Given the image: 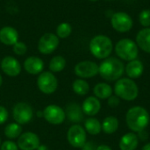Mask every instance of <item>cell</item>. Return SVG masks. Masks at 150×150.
Listing matches in <instances>:
<instances>
[{
    "label": "cell",
    "instance_id": "cell-31",
    "mask_svg": "<svg viewBox=\"0 0 150 150\" xmlns=\"http://www.w3.org/2000/svg\"><path fill=\"white\" fill-rule=\"evenodd\" d=\"M18 145L11 141H5L0 146V150H18Z\"/></svg>",
    "mask_w": 150,
    "mask_h": 150
},
{
    "label": "cell",
    "instance_id": "cell-41",
    "mask_svg": "<svg viewBox=\"0 0 150 150\" xmlns=\"http://www.w3.org/2000/svg\"><path fill=\"white\" fill-rule=\"evenodd\" d=\"M1 144H2V143H1V138H0V146H1Z\"/></svg>",
    "mask_w": 150,
    "mask_h": 150
},
{
    "label": "cell",
    "instance_id": "cell-17",
    "mask_svg": "<svg viewBox=\"0 0 150 150\" xmlns=\"http://www.w3.org/2000/svg\"><path fill=\"white\" fill-rule=\"evenodd\" d=\"M100 108H101V103L98 100V98L96 97L87 98L82 105L83 112L88 116L96 115L100 111Z\"/></svg>",
    "mask_w": 150,
    "mask_h": 150
},
{
    "label": "cell",
    "instance_id": "cell-14",
    "mask_svg": "<svg viewBox=\"0 0 150 150\" xmlns=\"http://www.w3.org/2000/svg\"><path fill=\"white\" fill-rule=\"evenodd\" d=\"M0 66L3 72L11 77L18 76L21 72V65L13 56H5L1 61Z\"/></svg>",
    "mask_w": 150,
    "mask_h": 150
},
{
    "label": "cell",
    "instance_id": "cell-21",
    "mask_svg": "<svg viewBox=\"0 0 150 150\" xmlns=\"http://www.w3.org/2000/svg\"><path fill=\"white\" fill-rule=\"evenodd\" d=\"M139 139L134 133H127L120 141V150H135L138 147Z\"/></svg>",
    "mask_w": 150,
    "mask_h": 150
},
{
    "label": "cell",
    "instance_id": "cell-18",
    "mask_svg": "<svg viewBox=\"0 0 150 150\" xmlns=\"http://www.w3.org/2000/svg\"><path fill=\"white\" fill-rule=\"evenodd\" d=\"M66 117L73 123H79L83 119V112L82 107L76 103H69L65 109Z\"/></svg>",
    "mask_w": 150,
    "mask_h": 150
},
{
    "label": "cell",
    "instance_id": "cell-8",
    "mask_svg": "<svg viewBox=\"0 0 150 150\" xmlns=\"http://www.w3.org/2000/svg\"><path fill=\"white\" fill-rule=\"evenodd\" d=\"M67 139L72 147L82 149L86 143V131L82 126L75 124L69 128L67 133Z\"/></svg>",
    "mask_w": 150,
    "mask_h": 150
},
{
    "label": "cell",
    "instance_id": "cell-3",
    "mask_svg": "<svg viewBox=\"0 0 150 150\" xmlns=\"http://www.w3.org/2000/svg\"><path fill=\"white\" fill-rule=\"evenodd\" d=\"M90 51L98 59H106L112 54L113 45L112 40L105 35H97L90 41Z\"/></svg>",
    "mask_w": 150,
    "mask_h": 150
},
{
    "label": "cell",
    "instance_id": "cell-34",
    "mask_svg": "<svg viewBox=\"0 0 150 150\" xmlns=\"http://www.w3.org/2000/svg\"><path fill=\"white\" fill-rule=\"evenodd\" d=\"M82 149L83 150H96L97 148L95 147V145L92 142H86Z\"/></svg>",
    "mask_w": 150,
    "mask_h": 150
},
{
    "label": "cell",
    "instance_id": "cell-28",
    "mask_svg": "<svg viewBox=\"0 0 150 150\" xmlns=\"http://www.w3.org/2000/svg\"><path fill=\"white\" fill-rule=\"evenodd\" d=\"M72 33V26L70 24L67 22L61 23L57 27H56V35L58 38L61 39H65L68 38Z\"/></svg>",
    "mask_w": 150,
    "mask_h": 150
},
{
    "label": "cell",
    "instance_id": "cell-4",
    "mask_svg": "<svg viewBox=\"0 0 150 150\" xmlns=\"http://www.w3.org/2000/svg\"><path fill=\"white\" fill-rule=\"evenodd\" d=\"M114 92L118 98L132 101L138 97L139 89L135 82L130 78H120L114 85Z\"/></svg>",
    "mask_w": 150,
    "mask_h": 150
},
{
    "label": "cell",
    "instance_id": "cell-38",
    "mask_svg": "<svg viewBox=\"0 0 150 150\" xmlns=\"http://www.w3.org/2000/svg\"><path fill=\"white\" fill-rule=\"evenodd\" d=\"M142 150H150V142L149 143L145 144V145L142 147Z\"/></svg>",
    "mask_w": 150,
    "mask_h": 150
},
{
    "label": "cell",
    "instance_id": "cell-26",
    "mask_svg": "<svg viewBox=\"0 0 150 150\" xmlns=\"http://www.w3.org/2000/svg\"><path fill=\"white\" fill-rule=\"evenodd\" d=\"M66 66V60L62 55H55L54 56L51 61L49 62V69L51 72L58 73L62 71Z\"/></svg>",
    "mask_w": 150,
    "mask_h": 150
},
{
    "label": "cell",
    "instance_id": "cell-1",
    "mask_svg": "<svg viewBox=\"0 0 150 150\" xmlns=\"http://www.w3.org/2000/svg\"><path fill=\"white\" fill-rule=\"evenodd\" d=\"M98 74L106 81L119 80L125 70L123 62L115 57H108L105 59L98 66Z\"/></svg>",
    "mask_w": 150,
    "mask_h": 150
},
{
    "label": "cell",
    "instance_id": "cell-19",
    "mask_svg": "<svg viewBox=\"0 0 150 150\" xmlns=\"http://www.w3.org/2000/svg\"><path fill=\"white\" fill-rule=\"evenodd\" d=\"M144 71L143 63L140 60H133L126 66V73L130 79H135L140 77Z\"/></svg>",
    "mask_w": 150,
    "mask_h": 150
},
{
    "label": "cell",
    "instance_id": "cell-7",
    "mask_svg": "<svg viewBox=\"0 0 150 150\" xmlns=\"http://www.w3.org/2000/svg\"><path fill=\"white\" fill-rule=\"evenodd\" d=\"M12 117L19 125L28 124L33 117V107L25 102L17 103L12 109Z\"/></svg>",
    "mask_w": 150,
    "mask_h": 150
},
{
    "label": "cell",
    "instance_id": "cell-20",
    "mask_svg": "<svg viewBox=\"0 0 150 150\" xmlns=\"http://www.w3.org/2000/svg\"><path fill=\"white\" fill-rule=\"evenodd\" d=\"M136 44L142 50L150 54V28H143L137 33Z\"/></svg>",
    "mask_w": 150,
    "mask_h": 150
},
{
    "label": "cell",
    "instance_id": "cell-11",
    "mask_svg": "<svg viewBox=\"0 0 150 150\" xmlns=\"http://www.w3.org/2000/svg\"><path fill=\"white\" fill-rule=\"evenodd\" d=\"M59 42V38L56 34L47 33L40 38L38 42V49L40 54H49L58 47Z\"/></svg>",
    "mask_w": 150,
    "mask_h": 150
},
{
    "label": "cell",
    "instance_id": "cell-9",
    "mask_svg": "<svg viewBox=\"0 0 150 150\" xmlns=\"http://www.w3.org/2000/svg\"><path fill=\"white\" fill-rule=\"evenodd\" d=\"M111 24L114 30L120 33H127L130 31L133 27L134 22L130 15L124 11L115 12L112 18Z\"/></svg>",
    "mask_w": 150,
    "mask_h": 150
},
{
    "label": "cell",
    "instance_id": "cell-36",
    "mask_svg": "<svg viewBox=\"0 0 150 150\" xmlns=\"http://www.w3.org/2000/svg\"><path fill=\"white\" fill-rule=\"evenodd\" d=\"M96 150H112V149L109 146H106V145H100L96 149Z\"/></svg>",
    "mask_w": 150,
    "mask_h": 150
},
{
    "label": "cell",
    "instance_id": "cell-6",
    "mask_svg": "<svg viewBox=\"0 0 150 150\" xmlns=\"http://www.w3.org/2000/svg\"><path fill=\"white\" fill-rule=\"evenodd\" d=\"M37 85L42 93L50 95L57 90L58 80L52 72L43 71L39 75L37 78Z\"/></svg>",
    "mask_w": 150,
    "mask_h": 150
},
{
    "label": "cell",
    "instance_id": "cell-33",
    "mask_svg": "<svg viewBox=\"0 0 150 150\" xmlns=\"http://www.w3.org/2000/svg\"><path fill=\"white\" fill-rule=\"evenodd\" d=\"M120 104V98L118 97H113L111 96L108 99V105L112 108H115L119 105Z\"/></svg>",
    "mask_w": 150,
    "mask_h": 150
},
{
    "label": "cell",
    "instance_id": "cell-23",
    "mask_svg": "<svg viewBox=\"0 0 150 150\" xmlns=\"http://www.w3.org/2000/svg\"><path fill=\"white\" fill-rule=\"evenodd\" d=\"M119 127V120L114 116H108L106 117L102 123V130L107 134H112L118 130Z\"/></svg>",
    "mask_w": 150,
    "mask_h": 150
},
{
    "label": "cell",
    "instance_id": "cell-5",
    "mask_svg": "<svg viewBox=\"0 0 150 150\" xmlns=\"http://www.w3.org/2000/svg\"><path fill=\"white\" fill-rule=\"evenodd\" d=\"M115 53L122 60L131 62L135 60L139 54V47L130 39H121L115 45Z\"/></svg>",
    "mask_w": 150,
    "mask_h": 150
},
{
    "label": "cell",
    "instance_id": "cell-2",
    "mask_svg": "<svg viewBox=\"0 0 150 150\" xmlns=\"http://www.w3.org/2000/svg\"><path fill=\"white\" fill-rule=\"evenodd\" d=\"M150 120L149 113L142 106H134L130 108L126 116L127 127L133 131L139 133L148 127Z\"/></svg>",
    "mask_w": 150,
    "mask_h": 150
},
{
    "label": "cell",
    "instance_id": "cell-29",
    "mask_svg": "<svg viewBox=\"0 0 150 150\" xmlns=\"http://www.w3.org/2000/svg\"><path fill=\"white\" fill-rule=\"evenodd\" d=\"M139 21L144 27L150 26V10H143L139 14Z\"/></svg>",
    "mask_w": 150,
    "mask_h": 150
},
{
    "label": "cell",
    "instance_id": "cell-27",
    "mask_svg": "<svg viewBox=\"0 0 150 150\" xmlns=\"http://www.w3.org/2000/svg\"><path fill=\"white\" fill-rule=\"evenodd\" d=\"M72 89L76 94H77L79 96H84L89 92L90 85L85 80L80 78V79H76L73 82Z\"/></svg>",
    "mask_w": 150,
    "mask_h": 150
},
{
    "label": "cell",
    "instance_id": "cell-13",
    "mask_svg": "<svg viewBox=\"0 0 150 150\" xmlns=\"http://www.w3.org/2000/svg\"><path fill=\"white\" fill-rule=\"evenodd\" d=\"M17 145L21 150H36L40 145V140L36 134L26 132L21 134L18 138Z\"/></svg>",
    "mask_w": 150,
    "mask_h": 150
},
{
    "label": "cell",
    "instance_id": "cell-15",
    "mask_svg": "<svg viewBox=\"0 0 150 150\" xmlns=\"http://www.w3.org/2000/svg\"><path fill=\"white\" fill-rule=\"evenodd\" d=\"M25 70L31 75H40L44 69V62L37 56H29L24 62Z\"/></svg>",
    "mask_w": 150,
    "mask_h": 150
},
{
    "label": "cell",
    "instance_id": "cell-10",
    "mask_svg": "<svg viewBox=\"0 0 150 150\" xmlns=\"http://www.w3.org/2000/svg\"><path fill=\"white\" fill-rule=\"evenodd\" d=\"M43 118L52 125H61L66 119L65 111L59 105H49L43 110Z\"/></svg>",
    "mask_w": 150,
    "mask_h": 150
},
{
    "label": "cell",
    "instance_id": "cell-40",
    "mask_svg": "<svg viewBox=\"0 0 150 150\" xmlns=\"http://www.w3.org/2000/svg\"><path fill=\"white\" fill-rule=\"evenodd\" d=\"M90 1H91V2H96V1H98V0H90Z\"/></svg>",
    "mask_w": 150,
    "mask_h": 150
},
{
    "label": "cell",
    "instance_id": "cell-24",
    "mask_svg": "<svg viewBox=\"0 0 150 150\" xmlns=\"http://www.w3.org/2000/svg\"><path fill=\"white\" fill-rule=\"evenodd\" d=\"M84 128L85 131L88 132L90 134L97 135L102 130V124L98 120L95 118H89L84 122Z\"/></svg>",
    "mask_w": 150,
    "mask_h": 150
},
{
    "label": "cell",
    "instance_id": "cell-12",
    "mask_svg": "<svg viewBox=\"0 0 150 150\" xmlns=\"http://www.w3.org/2000/svg\"><path fill=\"white\" fill-rule=\"evenodd\" d=\"M98 65L91 61L78 62L74 69L75 74L80 78H91L98 74Z\"/></svg>",
    "mask_w": 150,
    "mask_h": 150
},
{
    "label": "cell",
    "instance_id": "cell-25",
    "mask_svg": "<svg viewBox=\"0 0 150 150\" xmlns=\"http://www.w3.org/2000/svg\"><path fill=\"white\" fill-rule=\"evenodd\" d=\"M21 134H22V127L21 125L16 122L8 124L4 128V135L10 140H14L18 138Z\"/></svg>",
    "mask_w": 150,
    "mask_h": 150
},
{
    "label": "cell",
    "instance_id": "cell-30",
    "mask_svg": "<svg viewBox=\"0 0 150 150\" xmlns=\"http://www.w3.org/2000/svg\"><path fill=\"white\" fill-rule=\"evenodd\" d=\"M12 51L17 55H24L27 51V46L22 41H18L12 46Z\"/></svg>",
    "mask_w": 150,
    "mask_h": 150
},
{
    "label": "cell",
    "instance_id": "cell-37",
    "mask_svg": "<svg viewBox=\"0 0 150 150\" xmlns=\"http://www.w3.org/2000/svg\"><path fill=\"white\" fill-rule=\"evenodd\" d=\"M36 150H49V149H48L46 145H41V144H40Z\"/></svg>",
    "mask_w": 150,
    "mask_h": 150
},
{
    "label": "cell",
    "instance_id": "cell-16",
    "mask_svg": "<svg viewBox=\"0 0 150 150\" xmlns=\"http://www.w3.org/2000/svg\"><path fill=\"white\" fill-rule=\"evenodd\" d=\"M0 41L7 46H13L18 41V31L10 25L4 26L0 29Z\"/></svg>",
    "mask_w": 150,
    "mask_h": 150
},
{
    "label": "cell",
    "instance_id": "cell-32",
    "mask_svg": "<svg viewBox=\"0 0 150 150\" xmlns=\"http://www.w3.org/2000/svg\"><path fill=\"white\" fill-rule=\"evenodd\" d=\"M9 118V113L6 108L3 105H0V125L4 124Z\"/></svg>",
    "mask_w": 150,
    "mask_h": 150
},
{
    "label": "cell",
    "instance_id": "cell-35",
    "mask_svg": "<svg viewBox=\"0 0 150 150\" xmlns=\"http://www.w3.org/2000/svg\"><path fill=\"white\" fill-rule=\"evenodd\" d=\"M148 133L145 131V130H142V131H141V132H139V136H138V138L140 137L142 141L143 140H147L148 139Z\"/></svg>",
    "mask_w": 150,
    "mask_h": 150
},
{
    "label": "cell",
    "instance_id": "cell-22",
    "mask_svg": "<svg viewBox=\"0 0 150 150\" xmlns=\"http://www.w3.org/2000/svg\"><path fill=\"white\" fill-rule=\"evenodd\" d=\"M93 92L96 98L100 99H106L112 96V89L109 84L105 83H99L93 88Z\"/></svg>",
    "mask_w": 150,
    "mask_h": 150
},
{
    "label": "cell",
    "instance_id": "cell-39",
    "mask_svg": "<svg viewBox=\"0 0 150 150\" xmlns=\"http://www.w3.org/2000/svg\"><path fill=\"white\" fill-rule=\"evenodd\" d=\"M2 83H3V77H2V76L0 75V87H1V85H2Z\"/></svg>",
    "mask_w": 150,
    "mask_h": 150
}]
</instances>
